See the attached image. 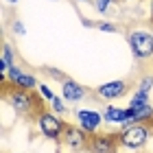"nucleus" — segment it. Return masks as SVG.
<instances>
[{"instance_id": "f257e3e1", "label": "nucleus", "mask_w": 153, "mask_h": 153, "mask_svg": "<svg viewBox=\"0 0 153 153\" xmlns=\"http://www.w3.org/2000/svg\"><path fill=\"white\" fill-rule=\"evenodd\" d=\"M149 127L144 123H129L118 134V142L127 149H142L149 140Z\"/></svg>"}, {"instance_id": "f03ea898", "label": "nucleus", "mask_w": 153, "mask_h": 153, "mask_svg": "<svg viewBox=\"0 0 153 153\" xmlns=\"http://www.w3.org/2000/svg\"><path fill=\"white\" fill-rule=\"evenodd\" d=\"M37 127H39V131L46 138H51V140H59V138H64L66 125L57 116V112H55V114L53 112H39V116H37Z\"/></svg>"}, {"instance_id": "7ed1b4c3", "label": "nucleus", "mask_w": 153, "mask_h": 153, "mask_svg": "<svg viewBox=\"0 0 153 153\" xmlns=\"http://www.w3.org/2000/svg\"><path fill=\"white\" fill-rule=\"evenodd\" d=\"M127 42H129V46H131V53H134L138 59L153 57V33L131 31L129 37H127Z\"/></svg>"}, {"instance_id": "20e7f679", "label": "nucleus", "mask_w": 153, "mask_h": 153, "mask_svg": "<svg viewBox=\"0 0 153 153\" xmlns=\"http://www.w3.org/2000/svg\"><path fill=\"white\" fill-rule=\"evenodd\" d=\"M64 144L72 153L85 151V147H90L88 131L83 129V127H70V125H66V129H64Z\"/></svg>"}, {"instance_id": "39448f33", "label": "nucleus", "mask_w": 153, "mask_h": 153, "mask_svg": "<svg viewBox=\"0 0 153 153\" xmlns=\"http://www.w3.org/2000/svg\"><path fill=\"white\" fill-rule=\"evenodd\" d=\"M9 105L16 109L18 114H29L31 109H33V96L29 94V90L16 88L9 94Z\"/></svg>"}, {"instance_id": "423d86ee", "label": "nucleus", "mask_w": 153, "mask_h": 153, "mask_svg": "<svg viewBox=\"0 0 153 153\" xmlns=\"http://www.w3.org/2000/svg\"><path fill=\"white\" fill-rule=\"evenodd\" d=\"M76 118H79V127H83L88 134H94V131L101 127V123L105 120L103 114L96 112V109H79Z\"/></svg>"}, {"instance_id": "0eeeda50", "label": "nucleus", "mask_w": 153, "mask_h": 153, "mask_svg": "<svg viewBox=\"0 0 153 153\" xmlns=\"http://www.w3.org/2000/svg\"><path fill=\"white\" fill-rule=\"evenodd\" d=\"M7 76H9V81H11L16 88L29 90V92H31V90H35V85H37V79H35V76H33V74H26V72H22V70H20V68H18L16 64H13V66L9 68V74H7Z\"/></svg>"}, {"instance_id": "6e6552de", "label": "nucleus", "mask_w": 153, "mask_h": 153, "mask_svg": "<svg viewBox=\"0 0 153 153\" xmlns=\"http://www.w3.org/2000/svg\"><path fill=\"white\" fill-rule=\"evenodd\" d=\"M127 92V81H107L103 85L96 88V94L105 101H112V99H120V96Z\"/></svg>"}, {"instance_id": "1a4fd4ad", "label": "nucleus", "mask_w": 153, "mask_h": 153, "mask_svg": "<svg viewBox=\"0 0 153 153\" xmlns=\"http://www.w3.org/2000/svg\"><path fill=\"white\" fill-rule=\"evenodd\" d=\"M88 149L92 153H116L118 151V142L112 136H92Z\"/></svg>"}, {"instance_id": "9d476101", "label": "nucleus", "mask_w": 153, "mask_h": 153, "mask_svg": "<svg viewBox=\"0 0 153 153\" xmlns=\"http://www.w3.org/2000/svg\"><path fill=\"white\" fill-rule=\"evenodd\" d=\"M103 118H105V123H112V125H129L134 123L131 120V109H120V107H105V112H103Z\"/></svg>"}, {"instance_id": "9b49d317", "label": "nucleus", "mask_w": 153, "mask_h": 153, "mask_svg": "<svg viewBox=\"0 0 153 153\" xmlns=\"http://www.w3.org/2000/svg\"><path fill=\"white\" fill-rule=\"evenodd\" d=\"M61 96H64L66 101H70V103H76V101H81L83 96H85V88L79 85V83L72 81V79H66V81H61Z\"/></svg>"}, {"instance_id": "f8f14e48", "label": "nucleus", "mask_w": 153, "mask_h": 153, "mask_svg": "<svg viewBox=\"0 0 153 153\" xmlns=\"http://www.w3.org/2000/svg\"><path fill=\"white\" fill-rule=\"evenodd\" d=\"M131 109V120L134 123H144V120H151L153 118V107L149 105H138V107H129Z\"/></svg>"}, {"instance_id": "ddd939ff", "label": "nucleus", "mask_w": 153, "mask_h": 153, "mask_svg": "<svg viewBox=\"0 0 153 153\" xmlns=\"http://www.w3.org/2000/svg\"><path fill=\"white\" fill-rule=\"evenodd\" d=\"M149 103V92H142V90H136L134 99H131L129 107H138V105H147Z\"/></svg>"}, {"instance_id": "4468645a", "label": "nucleus", "mask_w": 153, "mask_h": 153, "mask_svg": "<svg viewBox=\"0 0 153 153\" xmlns=\"http://www.w3.org/2000/svg\"><path fill=\"white\" fill-rule=\"evenodd\" d=\"M64 101H66L64 96H61V99H57V96H55V99L51 101V105H53V109H55L57 114H66V112H68V107H66V103H64Z\"/></svg>"}, {"instance_id": "2eb2a0df", "label": "nucleus", "mask_w": 153, "mask_h": 153, "mask_svg": "<svg viewBox=\"0 0 153 153\" xmlns=\"http://www.w3.org/2000/svg\"><path fill=\"white\" fill-rule=\"evenodd\" d=\"M112 2H116V0H94V7H96V11H99V13H107Z\"/></svg>"}, {"instance_id": "dca6fc26", "label": "nucleus", "mask_w": 153, "mask_h": 153, "mask_svg": "<svg viewBox=\"0 0 153 153\" xmlns=\"http://www.w3.org/2000/svg\"><path fill=\"white\" fill-rule=\"evenodd\" d=\"M151 88H153V76H144V79L140 81V88H138V90H142V92H149Z\"/></svg>"}, {"instance_id": "f3484780", "label": "nucleus", "mask_w": 153, "mask_h": 153, "mask_svg": "<svg viewBox=\"0 0 153 153\" xmlns=\"http://www.w3.org/2000/svg\"><path fill=\"white\" fill-rule=\"evenodd\" d=\"M99 29L101 31H105V33H116L118 29H116V24H112V22H101L99 24Z\"/></svg>"}, {"instance_id": "a211bd4d", "label": "nucleus", "mask_w": 153, "mask_h": 153, "mask_svg": "<svg viewBox=\"0 0 153 153\" xmlns=\"http://www.w3.org/2000/svg\"><path fill=\"white\" fill-rule=\"evenodd\" d=\"M39 92H42V94H44V99H46V101H53V99H55V94H53V90H51V88H48V85H39Z\"/></svg>"}, {"instance_id": "6ab92c4d", "label": "nucleus", "mask_w": 153, "mask_h": 153, "mask_svg": "<svg viewBox=\"0 0 153 153\" xmlns=\"http://www.w3.org/2000/svg\"><path fill=\"white\" fill-rule=\"evenodd\" d=\"M13 33H18V35H24V24L20 22V20H16V22H13Z\"/></svg>"}, {"instance_id": "aec40b11", "label": "nucleus", "mask_w": 153, "mask_h": 153, "mask_svg": "<svg viewBox=\"0 0 153 153\" xmlns=\"http://www.w3.org/2000/svg\"><path fill=\"white\" fill-rule=\"evenodd\" d=\"M7 2H11V4H16V2H20V0H7Z\"/></svg>"}, {"instance_id": "412c9836", "label": "nucleus", "mask_w": 153, "mask_h": 153, "mask_svg": "<svg viewBox=\"0 0 153 153\" xmlns=\"http://www.w3.org/2000/svg\"><path fill=\"white\" fill-rule=\"evenodd\" d=\"M151 18H153V2H151Z\"/></svg>"}, {"instance_id": "4be33fe9", "label": "nucleus", "mask_w": 153, "mask_h": 153, "mask_svg": "<svg viewBox=\"0 0 153 153\" xmlns=\"http://www.w3.org/2000/svg\"><path fill=\"white\" fill-rule=\"evenodd\" d=\"M79 2H83V0H79Z\"/></svg>"}, {"instance_id": "5701e85b", "label": "nucleus", "mask_w": 153, "mask_h": 153, "mask_svg": "<svg viewBox=\"0 0 153 153\" xmlns=\"http://www.w3.org/2000/svg\"><path fill=\"white\" fill-rule=\"evenodd\" d=\"M123 2H125V0H123Z\"/></svg>"}]
</instances>
